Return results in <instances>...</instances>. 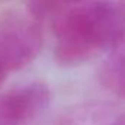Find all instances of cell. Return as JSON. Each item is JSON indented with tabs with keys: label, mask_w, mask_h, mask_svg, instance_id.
<instances>
[{
	"label": "cell",
	"mask_w": 125,
	"mask_h": 125,
	"mask_svg": "<svg viewBox=\"0 0 125 125\" xmlns=\"http://www.w3.org/2000/svg\"><path fill=\"white\" fill-rule=\"evenodd\" d=\"M99 79L112 94L125 99V35L109 50L100 65Z\"/></svg>",
	"instance_id": "cell-4"
},
{
	"label": "cell",
	"mask_w": 125,
	"mask_h": 125,
	"mask_svg": "<svg viewBox=\"0 0 125 125\" xmlns=\"http://www.w3.org/2000/svg\"><path fill=\"white\" fill-rule=\"evenodd\" d=\"M111 125H125V115L124 116H119L118 119H115Z\"/></svg>",
	"instance_id": "cell-8"
},
{
	"label": "cell",
	"mask_w": 125,
	"mask_h": 125,
	"mask_svg": "<svg viewBox=\"0 0 125 125\" xmlns=\"http://www.w3.org/2000/svg\"><path fill=\"white\" fill-rule=\"evenodd\" d=\"M7 74H9V73L6 71V68H4V67L1 65V62H0V84L4 82V79H6V76H7Z\"/></svg>",
	"instance_id": "cell-7"
},
{
	"label": "cell",
	"mask_w": 125,
	"mask_h": 125,
	"mask_svg": "<svg viewBox=\"0 0 125 125\" xmlns=\"http://www.w3.org/2000/svg\"><path fill=\"white\" fill-rule=\"evenodd\" d=\"M51 92L35 82L0 94V125H26L48 106Z\"/></svg>",
	"instance_id": "cell-3"
},
{
	"label": "cell",
	"mask_w": 125,
	"mask_h": 125,
	"mask_svg": "<svg viewBox=\"0 0 125 125\" xmlns=\"http://www.w3.org/2000/svg\"><path fill=\"white\" fill-rule=\"evenodd\" d=\"M84 0H31V13L33 16H48L51 13L67 12Z\"/></svg>",
	"instance_id": "cell-5"
},
{
	"label": "cell",
	"mask_w": 125,
	"mask_h": 125,
	"mask_svg": "<svg viewBox=\"0 0 125 125\" xmlns=\"http://www.w3.org/2000/svg\"><path fill=\"white\" fill-rule=\"evenodd\" d=\"M118 9H119V13L122 16V19L125 21V0H119L118 1Z\"/></svg>",
	"instance_id": "cell-6"
},
{
	"label": "cell",
	"mask_w": 125,
	"mask_h": 125,
	"mask_svg": "<svg viewBox=\"0 0 125 125\" xmlns=\"http://www.w3.org/2000/svg\"><path fill=\"white\" fill-rule=\"evenodd\" d=\"M42 31L36 16L21 12L0 19V62L7 73L32 62L42 48Z\"/></svg>",
	"instance_id": "cell-2"
},
{
	"label": "cell",
	"mask_w": 125,
	"mask_h": 125,
	"mask_svg": "<svg viewBox=\"0 0 125 125\" xmlns=\"http://www.w3.org/2000/svg\"><path fill=\"white\" fill-rule=\"evenodd\" d=\"M124 22L118 6L106 0L86 1L64 12L55 23L57 61L79 65L111 50L125 35Z\"/></svg>",
	"instance_id": "cell-1"
}]
</instances>
